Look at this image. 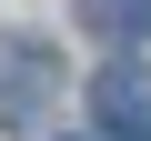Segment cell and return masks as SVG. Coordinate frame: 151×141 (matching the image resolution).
I'll use <instances>...</instances> for the list:
<instances>
[{
	"mask_svg": "<svg viewBox=\"0 0 151 141\" xmlns=\"http://www.w3.org/2000/svg\"><path fill=\"white\" fill-rule=\"evenodd\" d=\"M60 91V50L40 30H0V131H40Z\"/></svg>",
	"mask_w": 151,
	"mask_h": 141,
	"instance_id": "1",
	"label": "cell"
},
{
	"mask_svg": "<svg viewBox=\"0 0 151 141\" xmlns=\"http://www.w3.org/2000/svg\"><path fill=\"white\" fill-rule=\"evenodd\" d=\"M91 101H101V121H111L121 141H131V131H151V81H141V70H101Z\"/></svg>",
	"mask_w": 151,
	"mask_h": 141,
	"instance_id": "2",
	"label": "cell"
},
{
	"mask_svg": "<svg viewBox=\"0 0 151 141\" xmlns=\"http://www.w3.org/2000/svg\"><path fill=\"white\" fill-rule=\"evenodd\" d=\"M101 40H131V30H151V0H91V10H81Z\"/></svg>",
	"mask_w": 151,
	"mask_h": 141,
	"instance_id": "3",
	"label": "cell"
}]
</instances>
